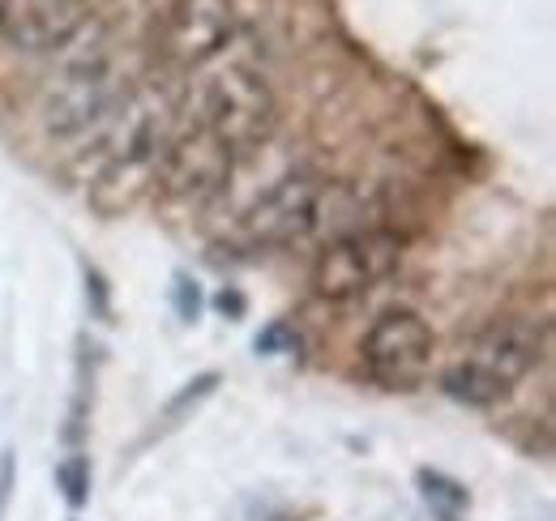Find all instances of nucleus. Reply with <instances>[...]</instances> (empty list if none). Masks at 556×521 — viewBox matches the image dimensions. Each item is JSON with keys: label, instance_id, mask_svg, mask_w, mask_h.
Returning <instances> with one entry per match:
<instances>
[{"label": "nucleus", "instance_id": "obj_1", "mask_svg": "<svg viewBox=\"0 0 556 521\" xmlns=\"http://www.w3.org/2000/svg\"><path fill=\"white\" fill-rule=\"evenodd\" d=\"M193 112H198V129L218 137L231 154L262 145L278 125V99L270 81L249 65H227L210 73L193 94Z\"/></svg>", "mask_w": 556, "mask_h": 521}, {"label": "nucleus", "instance_id": "obj_2", "mask_svg": "<svg viewBox=\"0 0 556 521\" xmlns=\"http://www.w3.org/2000/svg\"><path fill=\"white\" fill-rule=\"evenodd\" d=\"M125 99L116 65L99 52V56H81L70 68H61L43 99H39V125L48 137H81V132L99 129L116 103Z\"/></svg>", "mask_w": 556, "mask_h": 521}, {"label": "nucleus", "instance_id": "obj_3", "mask_svg": "<svg viewBox=\"0 0 556 521\" xmlns=\"http://www.w3.org/2000/svg\"><path fill=\"white\" fill-rule=\"evenodd\" d=\"M403 265V240L394 231H348L330 240L313 260V291L321 300H355L368 295Z\"/></svg>", "mask_w": 556, "mask_h": 521}, {"label": "nucleus", "instance_id": "obj_4", "mask_svg": "<svg viewBox=\"0 0 556 521\" xmlns=\"http://www.w3.org/2000/svg\"><path fill=\"white\" fill-rule=\"evenodd\" d=\"M321 209H326V180L313 171H287L278 185H270L244 209L240 231L253 249L295 244L308 231H317Z\"/></svg>", "mask_w": 556, "mask_h": 521}, {"label": "nucleus", "instance_id": "obj_5", "mask_svg": "<svg viewBox=\"0 0 556 521\" xmlns=\"http://www.w3.org/2000/svg\"><path fill=\"white\" fill-rule=\"evenodd\" d=\"M437 338L412 308L381 313L364 333V368L381 390H416L432 368Z\"/></svg>", "mask_w": 556, "mask_h": 521}, {"label": "nucleus", "instance_id": "obj_6", "mask_svg": "<svg viewBox=\"0 0 556 521\" xmlns=\"http://www.w3.org/2000/svg\"><path fill=\"white\" fill-rule=\"evenodd\" d=\"M231 150L210 137L206 129L189 125V129H176L163 158H159V185L172 201H189V205H202L210 196H218L227 189V176H231Z\"/></svg>", "mask_w": 556, "mask_h": 521}, {"label": "nucleus", "instance_id": "obj_7", "mask_svg": "<svg viewBox=\"0 0 556 521\" xmlns=\"http://www.w3.org/2000/svg\"><path fill=\"white\" fill-rule=\"evenodd\" d=\"M236 39V4L231 0H176L167 17L163 48L180 68H202L223 56Z\"/></svg>", "mask_w": 556, "mask_h": 521}, {"label": "nucleus", "instance_id": "obj_8", "mask_svg": "<svg viewBox=\"0 0 556 521\" xmlns=\"http://www.w3.org/2000/svg\"><path fill=\"white\" fill-rule=\"evenodd\" d=\"M90 22V0H0V35L17 52H61Z\"/></svg>", "mask_w": 556, "mask_h": 521}, {"label": "nucleus", "instance_id": "obj_9", "mask_svg": "<svg viewBox=\"0 0 556 521\" xmlns=\"http://www.w3.org/2000/svg\"><path fill=\"white\" fill-rule=\"evenodd\" d=\"M540 355H544V333L540 329L531 326V321H518V317H501V321H492L488 329H480V338H476V346H471L467 359L476 368L492 372L501 385L514 390L522 377L535 372Z\"/></svg>", "mask_w": 556, "mask_h": 521}, {"label": "nucleus", "instance_id": "obj_10", "mask_svg": "<svg viewBox=\"0 0 556 521\" xmlns=\"http://www.w3.org/2000/svg\"><path fill=\"white\" fill-rule=\"evenodd\" d=\"M441 393H450L463 406H480L484 410V406H496L501 397H509V385H501L492 372L476 368L471 359H463V364H454V368L441 372Z\"/></svg>", "mask_w": 556, "mask_h": 521}, {"label": "nucleus", "instance_id": "obj_11", "mask_svg": "<svg viewBox=\"0 0 556 521\" xmlns=\"http://www.w3.org/2000/svg\"><path fill=\"white\" fill-rule=\"evenodd\" d=\"M416 487H419V500L428 505V513L437 521H463L467 509H471V492L458 479L441 474V470H428V466L416 470Z\"/></svg>", "mask_w": 556, "mask_h": 521}, {"label": "nucleus", "instance_id": "obj_12", "mask_svg": "<svg viewBox=\"0 0 556 521\" xmlns=\"http://www.w3.org/2000/svg\"><path fill=\"white\" fill-rule=\"evenodd\" d=\"M56 483H61V492H65V500H70L73 509H81L90 500V461L81 454L65 457L56 466Z\"/></svg>", "mask_w": 556, "mask_h": 521}, {"label": "nucleus", "instance_id": "obj_13", "mask_svg": "<svg viewBox=\"0 0 556 521\" xmlns=\"http://www.w3.org/2000/svg\"><path fill=\"white\" fill-rule=\"evenodd\" d=\"M218 385V372H206V377H198V381H189L185 390L172 397V406H167V423H180L189 410H198L202 402H206L210 393Z\"/></svg>", "mask_w": 556, "mask_h": 521}, {"label": "nucleus", "instance_id": "obj_14", "mask_svg": "<svg viewBox=\"0 0 556 521\" xmlns=\"http://www.w3.org/2000/svg\"><path fill=\"white\" fill-rule=\"evenodd\" d=\"M172 304H176L180 321H198V313H202V291H198V282L185 278V274H176V282H172Z\"/></svg>", "mask_w": 556, "mask_h": 521}, {"label": "nucleus", "instance_id": "obj_15", "mask_svg": "<svg viewBox=\"0 0 556 521\" xmlns=\"http://www.w3.org/2000/svg\"><path fill=\"white\" fill-rule=\"evenodd\" d=\"M257 351L262 355H282V351H295V333L287 326H270L257 333Z\"/></svg>", "mask_w": 556, "mask_h": 521}, {"label": "nucleus", "instance_id": "obj_16", "mask_svg": "<svg viewBox=\"0 0 556 521\" xmlns=\"http://www.w3.org/2000/svg\"><path fill=\"white\" fill-rule=\"evenodd\" d=\"M86 295H94V313L108 317V287H103V278H99L94 269L86 274Z\"/></svg>", "mask_w": 556, "mask_h": 521}, {"label": "nucleus", "instance_id": "obj_17", "mask_svg": "<svg viewBox=\"0 0 556 521\" xmlns=\"http://www.w3.org/2000/svg\"><path fill=\"white\" fill-rule=\"evenodd\" d=\"M214 304H218L231 321H240V317H244V295H240V291H218V300H214Z\"/></svg>", "mask_w": 556, "mask_h": 521}, {"label": "nucleus", "instance_id": "obj_18", "mask_svg": "<svg viewBox=\"0 0 556 521\" xmlns=\"http://www.w3.org/2000/svg\"><path fill=\"white\" fill-rule=\"evenodd\" d=\"M9 492H13V454L0 457V509H4V500H9Z\"/></svg>", "mask_w": 556, "mask_h": 521}]
</instances>
